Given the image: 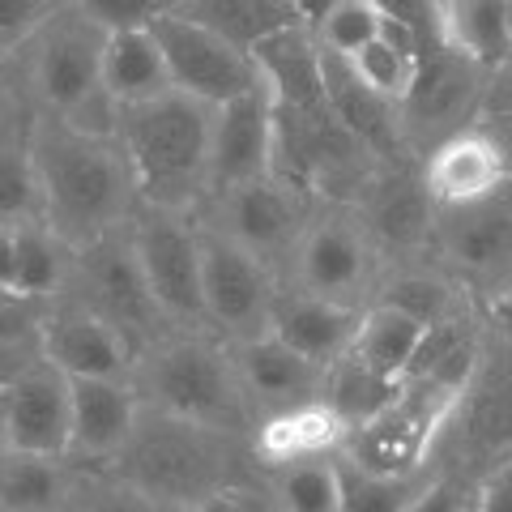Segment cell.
I'll use <instances>...</instances> for the list:
<instances>
[{"label": "cell", "mask_w": 512, "mask_h": 512, "mask_svg": "<svg viewBox=\"0 0 512 512\" xmlns=\"http://www.w3.org/2000/svg\"><path fill=\"white\" fill-rule=\"evenodd\" d=\"M26 141L39 171L43 222L69 248H86L137 214L141 197L120 137L86 133L52 111H30Z\"/></svg>", "instance_id": "cell-1"}, {"label": "cell", "mask_w": 512, "mask_h": 512, "mask_svg": "<svg viewBox=\"0 0 512 512\" xmlns=\"http://www.w3.org/2000/svg\"><path fill=\"white\" fill-rule=\"evenodd\" d=\"M107 470H116L124 483L146 491L154 504L171 512H184L192 504L210 500L214 491L239 483V478H256L252 444L239 431L205 427L180 419V414L154 410L141 402L137 427L120 457Z\"/></svg>", "instance_id": "cell-2"}, {"label": "cell", "mask_w": 512, "mask_h": 512, "mask_svg": "<svg viewBox=\"0 0 512 512\" xmlns=\"http://www.w3.org/2000/svg\"><path fill=\"white\" fill-rule=\"evenodd\" d=\"M120 146L133 167L141 205L171 214H201L210 201L214 107L184 90L120 107Z\"/></svg>", "instance_id": "cell-3"}, {"label": "cell", "mask_w": 512, "mask_h": 512, "mask_svg": "<svg viewBox=\"0 0 512 512\" xmlns=\"http://www.w3.org/2000/svg\"><path fill=\"white\" fill-rule=\"evenodd\" d=\"M133 389L141 402L180 419L239 431L252 436L256 414L239 384L231 342H222L214 329H167L150 346L137 350Z\"/></svg>", "instance_id": "cell-4"}, {"label": "cell", "mask_w": 512, "mask_h": 512, "mask_svg": "<svg viewBox=\"0 0 512 512\" xmlns=\"http://www.w3.org/2000/svg\"><path fill=\"white\" fill-rule=\"evenodd\" d=\"M384 274H389V261L376 248L355 205L316 201L291 256V269H286V286L346 303V308H367V303H376Z\"/></svg>", "instance_id": "cell-5"}, {"label": "cell", "mask_w": 512, "mask_h": 512, "mask_svg": "<svg viewBox=\"0 0 512 512\" xmlns=\"http://www.w3.org/2000/svg\"><path fill=\"white\" fill-rule=\"evenodd\" d=\"M461 393L444 389L436 380H402V389L376 419L355 427L342 444V461L372 474L410 478L427 474L444 440V427L453 423Z\"/></svg>", "instance_id": "cell-6"}, {"label": "cell", "mask_w": 512, "mask_h": 512, "mask_svg": "<svg viewBox=\"0 0 512 512\" xmlns=\"http://www.w3.org/2000/svg\"><path fill=\"white\" fill-rule=\"evenodd\" d=\"M512 457V342L487 329L483 359L457 402L453 423L444 427L431 470L478 483L491 466Z\"/></svg>", "instance_id": "cell-7"}, {"label": "cell", "mask_w": 512, "mask_h": 512, "mask_svg": "<svg viewBox=\"0 0 512 512\" xmlns=\"http://www.w3.org/2000/svg\"><path fill=\"white\" fill-rule=\"evenodd\" d=\"M107 39H111V30H103L77 0L60 5L43 22L39 35L18 52L30 111L69 116L94 90H103Z\"/></svg>", "instance_id": "cell-8"}, {"label": "cell", "mask_w": 512, "mask_h": 512, "mask_svg": "<svg viewBox=\"0 0 512 512\" xmlns=\"http://www.w3.org/2000/svg\"><path fill=\"white\" fill-rule=\"evenodd\" d=\"M312 210H316L312 192H303L299 184L282 180V175H261V180L214 192L197 218L210 231L227 235L231 244L252 252L256 261H265L286 282V269H291V256L299 248Z\"/></svg>", "instance_id": "cell-9"}, {"label": "cell", "mask_w": 512, "mask_h": 512, "mask_svg": "<svg viewBox=\"0 0 512 512\" xmlns=\"http://www.w3.org/2000/svg\"><path fill=\"white\" fill-rule=\"evenodd\" d=\"M64 295L77 299L82 308H90L94 316H103L107 325H116L137 350L171 329L146 274H141L128 222L86 248H73V269H69Z\"/></svg>", "instance_id": "cell-10"}, {"label": "cell", "mask_w": 512, "mask_h": 512, "mask_svg": "<svg viewBox=\"0 0 512 512\" xmlns=\"http://www.w3.org/2000/svg\"><path fill=\"white\" fill-rule=\"evenodd\" d=\"M431 265H440L448 278H457L478 303L508 291L512 286V180L483 201L436 210Z\"/></svg>", "instance_id": "cell-11"}, {"label": "cell", "mask_w": 512, "mask_h": 512, "mask_svg": "<svg viewBox=\"0 0 512 512\" xmlns=\"http://www.w3.org/2000/svg\"><path fill=\"white\" fill-rule=\"evenodd\" d=\"M141 274L171 329H210L201 299V222L197 214H171L137 205L128 218Z\"/></svg>", "instance_id": "cell-12"}, {"label": "cell", "mask_w": 512, "mask_h": 512, "mask_svg": "<svg viewBox=\"0 0 512 512\" xmlns=\"http://www.w3.org/2000/svg\"><path fill=\"white\" fill-rule=\"evenodd\" d=\"M201 222V218H197ZM282 274H274L265 261L231 244L227 235L210 231L201 222V299H205V325L222 342H248L269 333L274 303L282 295Z\"/></svg>", "instance_id": "cell-13"}, {"label": "cell", "mask_w": 512, "mask_h": 512, "mask_svg": "<svg viewBox=\"0 0 512 512\" xmlns=\"http://www.w3.org/2000/svg\"><path fill=\"white\" fill-rule=\"evenodd\" d=\"M355 210L372 231L376 248L384 252L389 269L402 265H431V227H436V201L423 184V158L397 154L380 158L367 175Z\"/></svg>", "instance_id": "cell-14"}, {"label": "cell", "mask_w": 512, "mask_h": 512, "mask_svg": "<svg viewBox=\"0 0 512 512\" xmlns=\"http://www.w3.org/2000/svg\"><path fill=\"white\" fill-rule=\"evenodd\" d=\"M487 73L474 60L457 56L453 47L431 43L419 56V77L402 99V133L414 154H427L444 137L478 124V103H483Z\"/></svg>", "instance_id": "cell-15"}, {"label": "cell", "mask_w": 512, "mask_h": 512, "mask_svg": "<svg viewBox=\"0 0 512 512\" xmlns=\"http://www.w3.org/2000/svg\"><path fill=\"white\" fill-rule=\"evenodd\" d=\"M150 30L167 56L171 86L192 94V99L222 107V103H231L235 94H244L261 82V64H256L252 52H244V47L231 39H222L218 30L184 18L180 9L163 13Z\"/></svg>", "instance_id": "cell-16"}, {"label": "cell", "mask_w": 512, "mask_h": 512, "mask_svg": "<svg viewBox=\"0 0 512 512\" xmlns=\"http://www.w3.org/2000/svg\"><path fill=\"white\" fill-rule=\"evenodd\" d=\"M43 355L73 380H128L137 363V346L103 316L60 295L52 299L43 320Z\"/></svg>", "instance_id": "cell-17"}, {"label": "cell", "mask_w": 512, "mask_h": 512, "mask_svg": "<svg viewBox=\"0 0 512 512\" xmlns=\"http://www.w3.org/2000/svg\"><path fill=\"white\" fill-rule=\"evenodd\" d=\"M274 175V99L265 77L231 103L214 107V150H210V197L222 188Z\"/></svg>", "instance_id": "cell-18"}, {"label": "cell", "mask_w": 512, "mask_h": 512, "mask_svg": "<svg viewBox=\"0 0 512 512\" xmlns=\"http://www.w3.org/2000/svg\"><path fill=\"white\" fill-rule=\"evenodd\" d=\"M5 444L13 453L69 457L73 444V376L56 363H39L9 389L5 406Z\"/></svg>", "instance_id": "cell-19"}, {"label": "cell", "mask_w": 512, "mask_h": 512, "mask_svg": "<svg viewBox=\"0 0 512 512\" xmlns=\"http://www.w3.org/2000/svg\"><path fill=\"white\" fill-rule=\"evenodd\" d=\"M508 180H512L508 158L495 133L483 124L461 128V133L444 137L440 146H431L423 154V184H427V197L436 201V210L483 201Z\"/></svg>", "instance_id": "cell-20"}, {"label": "cell", "mask_w": 512, "mask_h": 512, "mask_svg": "<svg viewBox=\"0 0 512 512\" xmlns=\"http://www.w3.org/2000/svg\"><path fill=\"white\" fill-rule=\"evenodd\" d=\"M235 372L244 384L256 423L265 414L291 410V406H308L325 397V367L303 359L299 350H291L286 342H278L274 333H261V338L235 342Z\"/></svg>", "instance_id": "cell-21"}, {"label": "cell", "mask_w": 512, "mask_h": 512, "mask_svg": "<svg viewBox=\"0 0 512 512\" xmlns=\"http://www.w3.org/2000/svg\"><path fill=\"white\" fill-rule=\"evenodd\" d=\"M141 414L133 380H73V466H111Z\"/></svg>", "instance_id": "cell-22"}, {"label": "cell", "mask_w": 512, "mask_h": 512, "mask_svg": "<svg viewBox=\"0 0 512 512\" xmlns=\"http://www.w3.org/2000/svg\"><path fill=\"white\" fill-rule=\"evenodd\" d=\"M359 320H363V308H346V303L282 286V295L274 303V320H269V333L291 350H299L303 359L329 367L342 355H350Z\"/></svg>", "instance_id": "cell-23"}, {"label": "cell", "mask_w": 512, "mask_h": 512, "mask_svg": "<svg viewBox=\"0 0 512 512\" xmlns=\"http://www.w3.org/2000/svg\"><path fill=\"white\" fill-rule=\"evenodd\" d=\"M350 436V427L333 414L325 402H308V406H291L278 414H265L252 427V461L261 474H274L295 461H312V457H342V444Z\"/></svg>", "instance_id": "cell-24"}, {"label": "cell", "mask_w": 512, "mask_h": 512, "mask_svg": "<svg viewBox=\"0 0 512 512\" xmlns=\"http://www.w3.org/2000/svg\"><path fill=\"white\" fill-rule=\"evenodd\" d=\"M320 73H325V94H329V107L338 111V120L355 133L367 150L376 158H397V154H414L406 146V133H402V111L397 103L380 99L376 90H367L359 82V73L350 69V60L320 47Z\"/></svg>", "instance_id": "cell-25"}, {"label": "cell", "mask_w": 512, "mask_h": 512, "mask_svg": "<svg viewBox=\"0 0 512 512\" xmlns=\"http://www.w3.org/2000/svg\"><path fill=\"white\" fill-rule=\"evenodd\" d=\"M440 43L483 73L512 60V0H440Z\"/></svg>", "instance_id": "cell-26"}, {"label": "cell", "mask_w": 512, "mask_h": 512, "mask_svg": "<svg viewBox=\"0 0 512 512\" xmlns=\"http://www.w3.org/2000/svg\"><path fill=\"white\" fill-rule=\"evenodd\" d=\"M103 90L116 99L120 107L128 103H146L158 94L175 90L171 86V69L167 56L158 47L154 30H120L107 39V56H103Z\"/></svg>", "instance_id": "cell-27"}, {"label": "cell", "mask_w": 512, "mask_h": 512, "mask_svg": "<svg viewBox=\"0 0 512 512\" xmlns=\"http://www.w3.org/2000/svg\"><path fill=\"white\" fill-rule=\"evenodd\" d=\"M423 338H427V325L419 316L393 308V303H367L363 320H359V333H355V346L350 350H355L367 367H376V372L393 376V380H406Z\"/></svg>", "instance_id": "cell-28"}, {"label": "cell", "mask_w": 512, "mask_h": 512, "mask_svg": "<svg viewBox=\"0 0 512 512\" xmlns=\"http://www.w3.org/2000/svg\"><path fill=\"white\" fill-rule=\"evenodd\" d=\"M175 9L192 22L218 30L222 39L239 43L244 52H252L256 43H265L278 30L299 26L291 0H180Z\"/></svg>", "instance_id": "cell-29"}, {"label": "cell", "mask_w": 512, "mask_h": 512, "mask_svg": "<svg viewBox=\"0 0 512 512\" xmlns=\"http://www.w3.org/2000/svg\"><path fill=\"white\" fill-rule=\"evenodd\" d=\"M69 457H39V453H13L0 461V508L13 512H64L69 500Z\"/></svg>", "instance_id": "cell-30"}, {"label": "cell", "mask_w": 512, "mask_h": 512, "mask_svg": "<svg viewBox=\"0 0 512 512\" xmlns=\"http://www.w3.org/2000/svg\"><path fill=\"white\" fill-rule=\"evenodd\" d=\"M419 56H423L419 35L406 30V26H397V22H389L380 39L359 47V52L346 56V60H350V69L359 73V82L367 90H376L380 99L402 107V99L414 86V77H419Z\"/></svg>", "instance_id": "cell-31"}, {"label": "cell", "mask_w": 512, "mask_h": 512, "mask_svg": "<svg viewBox=\"0 0 512 512\" xmlns=\"http://www.w3.org/2000/svg\"><path fill=\"white\" fill-rule=\"evenodd\" d=\"M397 389H402V380L367 367L355 350H350V355H342L338 363L325 367V397H320V402L355 431L367 419H376V414L397 397Z\"/></svg>", "instance_id": "cell-32"}, {"label": "cell", "mask_w": 512, "mask_h": 512, "mask_svg": "<svg viewBox=\"0 0 512 512\" xmlns=\"http://www.w3.org/2000/svg\"><path fill=\"white\" fill-rule=\"evenodd\" d=\"M73 248L47 227V222H26L18 227V295L26 299H60L69 286Z\"/></svg>", "instance_id": "cell-33"}, {"label": "cell", "mask_w": 512, "mask_h": 512, "mask_svg": "<svg viewBox=\"0 0 512 512\" xmlns=\"http://www.w3.org/2000/svg\"><path fill=\"white\" fill-rule=\"evenodd\" d=\"M0 222L5 227H26V222H43V192L39 171L30 158L26 128H0Z\"/></svg>", "instance_id": "cell-34"}, {"label": "cell", "mask_w": 512, "mask_h": 512, "mask_svg": "<svg viewBox=\"0 0 512 512\" xmlns=\"http://www.w3.org/2000/svg\"><path fill=\"white\" fill-rule=\"evenodd\" d=\"M269 478V491L282 512H342V474L338 457H312L282 466Z\"/></svg>", "instance_id": "cell-35"}, {"label": "cell", "mask_w": 512, "mask_h": 512, "mask_svg": "<svg viewBox=\"0 0 512 512\" xmlns=\"http://www.w3.org/2000/svg\"><path fill=\"white\" fill-rule=\"evenodd\" d=\"M64 512H171L107 466H73Z\"/></svg>", "instance_id": "cell-36"}, {"label": "cell", "mask_w": 512, "mask_h": 512, "mask_svg": "<svg viewBox=\"0 0 512 512\" xmlns=\"http://www.w3.org/2000/svg\"><path fill=\"white\" fill-rule=\"evenodd\" d=\"M338 474H342V512H406L431 478V470L410 478L372 474V470L350 466L342 457H338Z\"/></svg>", "instance_id": "cell-37"}, {"label": "cell", "mask_w": 512, "mask_h": 512, "mask_svg": "<svg viewBox=\"0 0 512 512\" xmlns=\"http://www.w3.org/2000/svg\"><path fill=\"white\" fill-rule=\"evenodd\" d=\"M384 26H389V18H384L372 0H342V5L333 9L312 35L320 39V47H329V52L355 56L359 47H367L372 39L384 35Z\"/></svg>", "instance_id": "cell-38"}, {"label": "cell", "mask_w": 512, "mask_h": 512, "mask_svg": "<svg viewBox=\"0 0 512 512\" xmlns=\"http://www.w3.org/2000/svg\"><path fill=\"white\" fill-rule=\"evenodd\" d=\"M60 5H69V0H0V64L18 60V52L39 35Z\"/></svg>", "instance_id": "cell-39"}, {"label": "cell", "mask_w": 512, "mask_h": 512, "mask_svg": "<svg viewBox=\"0 0 512 512\" xmlns=\"http://www.w3.org/2000/svg\"><path fill=\"white\" fill-rule=\"evenodd\" d=\"M77 5L103 30H111V35H120V30H146L163 18V13L175 9L171 0H77Z\"/></svg>", "instance_id": "cell-40"}, {"label": "cell", "mask_w": 512, "mask_h": 512, "mask_svg": "<svg viewBox=\"0 0 512 512\" xmlns=\"http://www.w3.org/2000/svg\"><path fill=\"white\" fill-rule=\"evenodd\" d=\"M184 512H282L274 491H269V478L256 474V478H239V483L214 491L210 500L192 504Z\"/></svg>", "instance_id": "cell-41"}, {"label": "cell", "mask_w": 512, "mask_h": 512, "mask_svg": "<svg viewBox=\"0 0 512 512\" xmlns=\"http://www.w3.org/2000/svg\"><path fill=\"white\" fill-rule=\"evenodd\" d=\"M470 500H474V483H466L457 474H444V470H431L427 487L406 512H470Z\"/></svg>", "instance_id": "cell-42"}, {"label": "cell", "mask_w": 512, "mask_h": 512, "mask_svg": "<svg viewBox=\"0 0 512 512\" xmlns=\"http://www.w3.org/2000/svg\"><path fill=\"white\" fill-rule=\"evenodd\" d=\"M372 5H376L389 22L414 30L423 47L440 43V0H372Z\"/></svg>", "instance_id": "cell-43"}, {"label": "cell", "mask_w": 512, "mask_h": 512, "mask_svg": "<svg viewBox=\"0 0 512 512\" xmlns=\"http://www.w3.org/2000/svg\"><path fill=\"white\" fill-rule=\"evenodd\" d=\"M43 333L39 338H13V342H0V389H13L26 372H35L43 363Z\"/></svg>", "instance_id": "cell-44"}, {"label": "cell", "mask_w": 512, "mask_h": 512, "mask_svg": "<svg viewBox=\"0 0 512 512\" xmlns=\"http://www.w3.org/2000/svg\"><path fill=\"white\" fill-rule=\"evenodd\" d=\"M470 512H512V457L491 466L474 483V504Z\"/></svg>", "instance_id": "cell-45"}, {"label": "cell", "mask_w": 512, "mask_h": 512, "mask_svg": "<svg viewBox=\"0 0 512 512\" xmlns=\"http://www.w3.org/2000/svg\"><path fill=\"white\" fill-rule=\"evenodd\" d=\"M512 120V60L487 73L483 103H478V124H504Z\"/></svg>", "instance_id": "cell-46"}, {"label": "cell", "mask_w": 512, "mask_h": 512, "mask_svg": "<svg viewBox=\"0 0 512 512\" xmlns=\"http://www.w3.org/2000/svg\"><path fill=\"white\" fill-rule=\"evenodd\" d=\"M0 291L18 295V227L0 222Z\"/></svg>", "instance_id": "cell-47"}, {"label": "cell", "mask_w": 512, "mask_h": 512, "mask_svg": "<svg viewBox=\"0 0 512 512\" xmlns=\"http://www.w3.org/2000/svg\"><path fill=\"white\" fill-rule=\"evenodd\" d=\"M483 320H487L491 333H500V338L512 342V286H508V291H500V295H491V299L483 303Z\"/></svg>", "instance_id": "cell-48"}, {"label": "cell", "mask_w": 512, "mask_h": 512, "mask_svg": "<svg viewBox=\"0 0 512 512\" xmlns=\"http://www.w3.org/2000/svg\"><path fill=\"white\" fill-rule=\"evenodd\" d=\"M338 5H342V0H291V9H295L299 26H308V30H316V26L325 22Z\"/></svg>", "instance_id": "cell-49"}, {"label": "cell", "mask_w": 512, "mask_h": 512, "mask_svg": "<svg viewBox=\"0 0 512 512\" xmlns=\"http://www.w3.org/2000/svg\"><path fill=\"white\" fill-rule=\"evenodd\" d=\"M483 128H491V133H495V141H500V150H504V158H508V171H512V120H504V124H483Z\"/></svg>", "instance_id": "cell-50"}, {"label": "cell", "mask_w": 512, "mask_h": 512, "mask_svg": "<svg viewBox=\"0 0 512 512\" xmlns=\"http://www.w3.org/2000/svg\"><path fill=\"white\" fill-rule=\"evenodd\" d=\"M5 406H9V389H0V431H5Z\"/></svg>", "instance_id": "cell-51"}, {"label": "cell", "mask_w": 512, "mask_h": 512, "mask_svg": "<svg viewBox=\"0 0 512 512\" xmlns=\"http://www.w3.org/2000/svg\"><path fill=\"white\" fill-rule=\"evenodd\" d=\"M9 457V444H5V431H0V461Z\"/></svg>", "instance_id": "cell-52"}, {"label": "cell", "mask_w": 512, "mask_h": 512, "mask_svg": "<svg viewBox=\"0 0 512 512\" xmlns=\"http://www.w3.org/2000/svg\"><path fill=\"white\" fill-rule=\"evenodd\" d=\"M13 299V291H0V303H9Z\"/></svg>", "instance_id": "cell-53"}, {"label": "cell", "mask_w": 512, "mask_h": 512, "mask_svg": "<svg viewBox=\"0 0 512 512\" xmlns=\"http://www.w3.org/2000/svg\"><path fill=\"white\" fill-rule=\"evenodd\" d=\"M0 512H13V508H0Z\"/></svg>", "instance_id": "cell-54"}, {"label": "cell", "mask_w": 512, "mask_h": 512, "mask_svg": "<svg viewBox=\"0 0 512 512\" xmlns=\"http://www.w3.org/2000/svg\"><path fill=\"white\" fill-rule=\"evenodd\" d=\"M171 5H180V0H171Z\"/></svg>", "instance_id": "cell-55"}, {"label": "cell", "mask_w": 512, "mask_h": 512, "mask_svg": "<svg viewBox=\"0 0 512 512\" xmlns=\"http://www.w3.org/2000/svg\"><path fill=\"white\" fill-rule=\"evenodd\" d=\"M470 504H474V500H470Z\"/></svg>", "instance_id": "cell-56"}]
</instances>
